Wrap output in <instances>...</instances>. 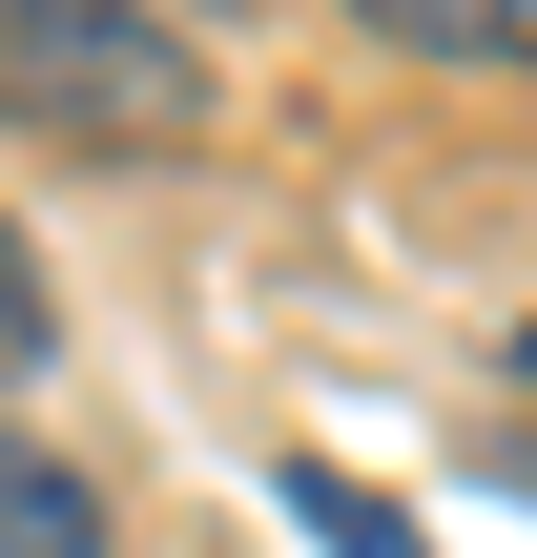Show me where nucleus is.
<instances>
[{
	"mask_svg": "<svg viewBox=\"0 0 537 558\" xmlns=\"http://www.w3.org/2000/svg\"><path fill=\"white\" fill-rule=\"evenodd\" d=\"M228 104L186 0H0V124L41 145H186Z\"/></svg>",
	"mask_w": 537,
	"mask_h": 558,
	"instance_id": "obj_1",
	"label": "nucleus"
},
{
	"mask_svg": "<svg viewBox=\"0 0 537 558\" xmlns=\"http://www.w3.org/2000/svg\"><path fill=\"white\" fill-rule=\"evenodd\" d=\"M269 497H290V538H331V558H435V518H414V497H373L352 456H290Z\"/></svg>",
	"mask_w": 537,
	"mask_h": 558,
	"instance_id": "obj_2",
	"label": "nucleus"
},
{
	"mask_svg": "<svg viewBox=\"0 0 537 558\" xmlns=\"http://www.w3.org/2000/svg\"><path fill=\"white\" fill-rule=\"evenodd\" d=\"M352 21L414 62H537V0H352Z\"/></svg>",
	"mask_w": 537,
	"mask_h": 558,
	"instance_id": "obj_3",
	"label": "nucleus"
},
{
	"mask_svg": "<svg viewBox=\"0 0 537 558\" xmlns=\"http://www.w3.org/2000/svg\"><path fill=\"white\" fill-rule=\"evenodd\" d=\"M0 558H103V497L62 456H21V435H0Z\"/></svg>",
	"mask_w": 537,
	"mask_h": 558,
	"instance_id": "obj_4",
	"label": "nucleus"
},
{
	"mask_svg": "<svg viewBox=\"0 0 537 558\" xmlns=\"http://www.w3.org/2000/svg\"><path fill=\"white\" fill-rule=\"evenodd\" d=\"M62 352V290H41V248H21V207H0V373H41Z\"/></svg>",
	"mask_w": 537,
	"mask_h": 558,
	"instance_id": "obj_5",
	"label": "nucleus"
},
{
	"mask_svg": "<svg viewBox=\"0 0 537 558\" xmlns=\"http://www.w3.org/2000/svg\"><path fill=\"white\" fill-rule=\"evenodd\" d=\"M517 373H537V331H517Z\"/></svg>",
	"mask_w": 537,
	"mask_h": 558,
	"instance_id": "obj_6",
	"label": "nucleus"
}]
</instances>
